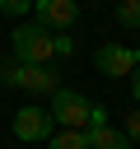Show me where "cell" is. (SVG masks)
Returning <instances> with one entry per match:
<instances>
[{"instance_id":"obj_8","label":"cell","mask_w":140,"mask_h":149,"mask_svg":"<svg viewBox=\"0 0 140 149\" xmlns=\"http://www.w3.org/2000/svg\"><path fill=\"white\" fill-rule=\"evenodd\" d=\"M47 149H89V140H84V130H56L47 140Z\"/></svg>"},{"instance_id":"obj_1","label":"cell","mask_w":140,"mask_h":149,"mask_svg":"<svg viewBox=\"0 0 140 149\" xmlns=\"http://www.w3.org/2000/svg\"><path fill=\"white\" fill-rule=\"evenodd\" d=\"M9 51H14L19 65H51V56H56V33L42 28V23H14Z\"/></svg>"},{"instance_id":"obj_2","label":"cell","mask_w":140,"mask_h":149,"mask_svg":"<svg viewBox=\"0 0 140 149\" xmlns=\"http://www.w3.org/2000/svg\"><path fill=\"white\" fill-rule=\"evenodd\" d=\"M47 112H51L56 130H89V126H93L98 102H89V98H84V93H75V88H56Z\"/></svg>"},{"instance_id":"obj_11","label":"cell","mask_w":140,"mask_h":149,"mask_svg":"<svg viewBox=\"0 0 140 149\" xmlns=\"http://www.w3.org/2000/svg\"><path fill=\"white\" fill-rule=\"evenodd\" d=\"M121 135H126L131 144H140V112H126V121H121Z\"/></svg>"},{"instance_id":"obj_10","label":"cell","mask_w":140,"mask_h":149,"mask_svg":"<svg viewBox=\"0 0 140 149\" xmlns=\"http://www.w3.org/2000/svg\"><path fill=\"white\" fill-rule=\"evenodd\" d=\"M28 9H33V0H0V14L5 19H23Z\"/></svg>"},{"instance_id":"obj_4","label":"cell","mask_w":140,"mask_h":149,"mask_svg":"<svg viewBox=\"0 0 140 149\" xmlns=\"http://www.w3.org/2000/svg\"><path fill=\"white\" fill-rule=\"evenodd\" d=\"M9 130H14V140H28V144H47V140L56 135V121H51V112H47V107L28 102V107H19V112H14Z\"/></svg>"},{"instance_id":"obj_9","label":"cell","mask_w":140,"mask_h":149,"mask_svg":"<svg viewBox=\"0 0 140 149\" xmlns=\"http://www.w3.org/2000/svg\"><path fill=\"white\" fill-rule=\"evenodd\" d=\"M117 23L140 28V0H121V5H117Z\"/></svg>"},{"instance_id":"obj_12","label":"cell","mask_w":140,"mask_h":149,"mask_svg":"<svg viewBox=\"0 0 140 149\" xmlns=\"http://www.w3.org/2000/svg\"><path fill=\"white\" fill-rule=\"evenodd\" d=\"M70 51H75V42H70V37H61V33H56V56H70Z\"/></svg>"},{"instance_id":"obj_6","label":"cell","mask_w":140,"mask_h":149,"mask_svg":"<svg viewBox=\"0 0 140 149\" xmlns=\"http://www.w3.org/2000/svg\"><path fill=\"white\" fill-rule=\"evenodd\" d=\"M75 19H79V0H33V23H42L51 33L75 28Z\"/></svg>"},{"instance_id":"obj_13","label":"cell","mask_w":140,"mask_h":149,"mask_svg":"<svg viewBox=\"0 0 140 149\" xmlns=\"http://www.w3.org/2000/svg\"><path fill=\"white\" fill-rule=\"evenodd\" d=\"M126 79H131V98H135V102H140V65H135V70H131V74H126Z\"/></svg>"},{"instance_id":"obj_7","label":"cell","mask_w":140,"mask_h":149,"mask_svg":"<svg viewBox=\"0 0 140 149\" xmlns=\"http://www.w3.org/2000/svg\"><path fill=\"white\" fill-rule=\"evenodd\" d=\"M84 140H89V149H131V140L112 126H93V130H84Z\"/></svg>"},{"instance_id":"obj_5","label":"cell","mask_w":140,"mask_h":149,"mask_svg":"<svg viewBox=\"0 0 140 149\" xmlns=\"http://www.w3.org/2000/svg\"><path fill=\"white\" fill-rule=\"evenodd\" d=\"M93 65H98L107 79H126V74L140 65V51L126 47V42H103V47L93 51Z\"/></svg>"},{"instance_id":"obj_3","label":"cell","mask_w":140,"mask_h":149,"mask_svg":"<svg viewBox=\"0 0 140 149\" xmlns=\"http://www.w3.org/2000/svg\"><path fill=\"white\" fill-rule=\"evenodd\" d=\"M0 84H5V88H23V93H47V98L61 88L51 65H19L14 56L0 61Z\"/></svg>"}]
</instances>
